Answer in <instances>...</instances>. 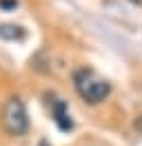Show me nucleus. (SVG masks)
<instances>
[{
	"label": "nucleus",
	"instance_id": "nucleus-1",
	"mask_svg": "<svg viewBox=\"0 0 142 146\" xmlns=\"http://www.w3.org/2000/svg\"><path fill=\"white\" fill-rule=\"evenodd\" d=\"M73 86L78 95L89 104H98L111 93V84L102 75H98L93 69H78L73 73Z\"/></svg>",
	"mask_w": 142,
	"mask_h": 146
},
{
	"label": "nucleus",
	"instance_id": "nucleus-2",
	"mask_svg": "<svg viewBox=\"0 0 142 146\" xmlns=\"http://www.w3.org/2000/svg\"><path fill=\"white\" fill-rule=\"evenodd\" d=\"M0 122H2V128L7 131L9 135H25L29 131V117H27V109L25 102L20 100L18 95L9 98L2 106V115H0Z\"/></svg>",
	"mask_w": 142,
	"mask_h": 146
},
{
	"label": "nucleus",
	"instance_id": "nucleus-6",
	"mask_svg": "<svg viewBox=\"0 0 142 146\" xmlns=\"http://www.w3.org/2000/svg\"><path fill=\"white\" fill-rule=\"evenodd\" d=\"M40 146H49V144H47V142H44V139H40Z\"/></svg>",
	"mask_w": 142,
	"mask_h": 146
},
{
	"label": "nucleus",
	"instance_id": "nucleus-4",
	"mask_svg": "<svg viewBox=\"0 0 142 146\" xmlns=\"http://www.w3.org/2000/svg\"><path fill=\"white\" fill-rule=\"evenodd\" d=\"M0 38L2 40H22L25 29L18 25H0Z\"/></svg>",
	"mask_w": 142,
	"mask_h": 146
},
{
	"label": "nucleus",
	"instance_id": "nucleus-3",
	"mask_svg": "<svg viewBox=\"0 0 142 146\" xmlns=\"http://www.w3.org/2000/svg\"><path fill=\"white\" fill-rule=\"evenodd\" d=\"M53 117H56V124L60 131H71L73 128V122H71L69 113H67V104L60 100L53 102Z\"/></svg>",
	"mask_w": 142,
	"mask_h": 146
},
{
	"label": "nucleus",
	"instance_id": "nucleus-5",
	"mask_svg": "<svg viewBox=\"0 0 142 146\" xmlns=\"http://www.w3.org/2000/svg\"><path fill=\"white\" fill-rule=\"evenodd\" d=\"M0 7H2V9H16L18 2L16 0H0Z\"/></svg>",
	"mask_w": 142,
	"mask_h": 146
}]
</instances>
